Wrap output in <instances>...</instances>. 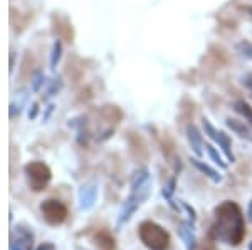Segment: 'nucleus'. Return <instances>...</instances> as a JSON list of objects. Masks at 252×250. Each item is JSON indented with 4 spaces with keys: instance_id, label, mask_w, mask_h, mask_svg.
<instances>
[{
    "instance_id": "nucleus-1",
    "label": "nucleus",
    "mask_w": 252,
    "mask_h": 250,
    "mask_svg": "<svg viewBox=\"0 0 252 250\" xmlns=\"http://www.w3.org/2000/svg\"><path fill=\"white\" fill-rule=\"evenodd\" d=\"M214 235L217 240L230 247H237L244 242L246 237V220H244L242 210L235 201H222L215 208L214 219Z\"/></svg>"
},
{
    "instance_id": "nucleus-2",
    "label": "nucleus",
    "mask_w": 252,
    "mask_h": 250,
    "mask_svg": "<svg viewBox=\"0 0 252 250\" xmlns=\"http://www.w3.org/2000/svg\"><path fill=\"white\" fill-rule=\"evenodd\" d=\"M150 192H152V181H150L146 171L136 173L135 181H133L131 195L128 196V200L125 201L123 208H121L120 217H118V225H123L131 219L133 213H135L138 208L141 207V203L150 196Z\"/></svg>"
},
{
    "instance_id": "nucleus-3",
    "label": "nucleus",
    "mask_w": 252,
    "mask_h": 250,
    "mask_svg": "<svg viewBox=\"0 0 252 250\" xmlns=\"http://www.w3.org/2000/svg\"><path fill=\"white\" fill-rule=\"evenodd\" d=\"M138 235L148 250H168L170 249V233L161 225L152 220H145L138 227Z\"/></svg>"
},
{
    "instance_id": "nucleus-4",
    "label": "nucleus",
    "mask_w": 252,
    "mask_h": 250,
    "mask_svg": "<svg viewBox=\"0 0 252 250\" xmlns=\"http://www.w3.org/2000/svg\"><path fill=\"white\" fill-rule=\"evenodd\" d=\"M26 175L29 180V185L34 192H42L46 190V187L51 181V170L47 165H44L42 161H31L29 165H26Z\"/></svg>"
},
{
    "instance_id": "nucleus-5",
    "label": "nucleus",
    "mask_w": 252,
    "mask_h": 250,
    "mask_svg": "<svg viewBox=\"0 0 252 250\" xmlns=\"http://www.w3.org/2000/svg\"><path fill=\"white\" fill-rule=\"evenodd\" d=\"M40 213H42V219L47 222L52 227H58V225L64 223L67 219V208L63 201L59 200H44L40 203Z\"/></svg>"
},
{
    "instance_id": "nucleus-6",
    "label": "nucleus",
    "mask_w": 252,
    "mask_h": 250,
    "mask_svg": "<svg viewBox=\"0 0 252 250\" xmlns=\"http://www.w3.org/2000/svg\"><path fill=\"white\" fill-rule=\"evenodd\" d=\"M34 232L29 227L19 223L10 230V250H32Z\"/></svg>"
},
{
    "instance_id": "nucleus-7",
    "label": "nucleus",
    "mask_w": 252,
    "mask_h": 250,
    "mask_svg": "<svg viewBox=\"0 0 252 250\" xmlns=\"http://www.w3.org/2000/svg\"><path fill=\"white\" fill-rule=\"evenodd\" d=\"M93 240H94L96 247L99 250H115V239L108 230H97L94 235H93Z\"/></svg>"
},
{
    "instance_id": "nucleus-8",
    "label": "nucleus",
    "mask_w": 252,
    "mask_h": 250,
    "mask_svg": "<svg viewBox=\"0 0 252 250\" xmlns=\"http://www.w3.org/2000/svg\"><path fill=\"white\" fill-rule=\"evenodd\" d=\"M79 200H81V208L83 210H88L94 205L96 200V188L93 187H83V190L79 193Z\"/></svg>"
},
{
    "instance_id": "nucleus-9",
    "label": "nucleus",
    "mask_w": 252,
    "mask_h": 250,
    "mask_svg": "<svg viewBox=\"0 0 252 250\" xmlns=\"http://www.w3.org/2000/svg\"><path fill=\"white\" fill-rule=\"evenodd\" d=\"M178 232H180L182 240L185 242L187 250H195V247H197V244H195V237H193L192 228H190L189 225H182V227L178 228Z\"/></svg>"
},
{
    "instance_id": "nucleus-10",
    "label": "nucleus",
    "mask_w": 252,
    "mask_h": 250,
    "mask_svg": "<svg viewBox=\"0 0 252 250\" xmlns=\"http://www.w3.org/2000/svg\"><path fill=\"white\" fill-rule=\"evenodd\" d=\"M195 165H197V167L200 168V170L204 171V173H207V176H209V178H212L215 183H217V181H220V175H217V173H215L212 168L205 167V165H202V163H195Z\"/></svg>"
},
{
    "instance_id": "nucleus-11",
    "label": "nucleus",
    "mask_w": 252,
    "mask_h": 250,
    "mask_svg": "<svg viewBox=\"0 0 252 250\" xmlns=\"http://www.w3.org/2000/svg\"><path fill=\"white\" fill-rule=\"evenodd\" d=\"M207 148H209V153H210V156H212V158L215 160V163H219V165H220V167H225V163H223L220 156H219L217 153H215V151L212 150V146H207Z\"/></svg>"
},
{
    "instance_id": "nucleus-12",
    "label": "nucleus",
    "mask_w": 252,
    "mask_h": 250,
    "mask_svg": "<svg viewBox=\"0 0 252 250\" xmlns=\"http://www.w3.org/2000/svg\"><path fill=\"white\" fill-rule=\"evenodd\" d=\"M37 250H56V247L52 244H42Z\"/></svg>"
},
{
    "instance_id": "nucleus-13",
    "label": "nucleus",
    "mask_w": 252,
    "mask_h": 250,
    "mask_svg": "<svg viewBox=\"0 0 252 250\" xmlns=\"http://www.w3.org/2000/svg\"><path fill=\"white\" fill-rule=\"evenodd\" d=\"M247 215H249V220L252 222V201H251V205H249V208H247Z\"/></svg>"
},
{
    "instance_id": "nucleus-14",
    "label": "nucleus",
    "mask_w": 252,
    "mask_h": 250,
    "mask_svg": "<svg viewBox=\"0 0 252 250\" xmlns=\"http://www.w3.org/2000/svg\"><path fill=\"white\" fill-rule=\"evenodd\" d=\"M249 250H252V244H251V245H249Z\"/></svg>"
}]
</instances>
